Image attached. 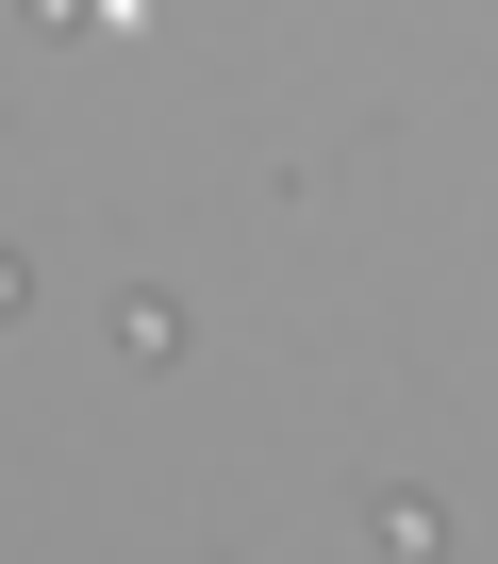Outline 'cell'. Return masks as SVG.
I'll return each mask as SVG.
<instances>
[{
  "label": "cell",
  "instance_id": "2",
  "mask_svg": "<svg viewBox=\"0 0 498 564\" xmlns=\"http://www.w3.org/2000/svg\"><path fill=\"white\" fill-rule=\"evenodd\" d=\"M18 300H34V265H18V249H0V316H18Z\"/></svg>",
  "mask_w": 498,
  "mask_h": 564
},
{
  "label": "cell",
  "instance_id": "1",
  "mask_svg": "<svg viewBox=\"0 0 498 564\" xmlns=\"http://www.w3.org/2000/svg\"><path fill=\"white\" fill-rule=\"evenodd\" d=\"M366 547H382V564H448V514H432V498H366Z\"/></svg>",
  "mask_w": 498,
  "mask_h": 564
}]
</instances>
